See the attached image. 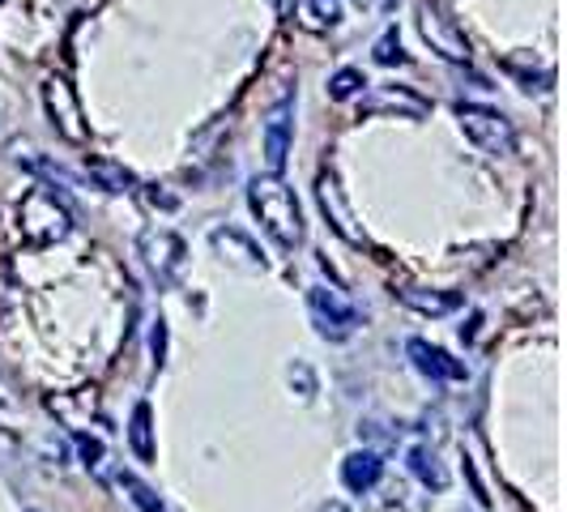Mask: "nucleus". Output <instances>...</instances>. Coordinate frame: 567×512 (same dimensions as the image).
Here are the masks:
<instances>
[{
  "instance_id": "nucleus-1",
  "label": "nucleus",
  "mask_w": 567,
  "mask_h": 512,
  "mask_svg": "<svg viewBox=\"0 0 567 512\" xmlns=\"http://www.w3.org/2000/svg\"><path fill=\"white\" fill-rule=\"evenodd\" d=\"M248 205H252L260 231H265L282 253H295V248L308 239V223H303L299 197L286 188L282 175H256L252 184H248Z\"/></svg>"
},
{
  "instance_id": "nucleus-9",
  "label": "nucleus",
  "mask_w": 567,
  "mask_h": 512,
  "mask_svg": "<svg viewBox=\"0 0 567 512\" xmlns=\"http://www.w3.org/2000/svg\"><path fill=\"white\" fill-rule=\"evenodd\" d=\"M290 142H295V103L282 99L274 112L265 115V133H260V154H265V171L269 175H282L286 171Z\"/></svg>"
},
{
  "instance_id": "nucleus-20",
  "label": "nucleus",
  "mask_w": 567,
  "mask_h": 512,
  "mask_svg": "<svg viewBox=\"0 0 567 512\" xmlns=\"http://www.w3.org/2000/svg\"><path fill=\"white\" fill-rule=\"evenodd\" d=\"M363 85H368V78H363L359 69H338V73L329 78V99H338V103L359 99V94H363Z\"/></svg>"
},
{
  "instance_id": "nucleus-21",
  "label": "nucleus",
  "mask_w": 567,
  "mask_h": 512,
  "mask_svg": "<svg viewBox=\"0 0 567 512\" xmlns=\"http://www.w3.org/2000/svg\"><path fill=\"white\" fill-rule=\"evenodd\" d=\"M371 57H375V64H410V57H405V48H401L398 27H389L384 34H380V39H375Z\"/></svg>"
},
{
  "instance_id": "nucleus-3",
  "label": "nucleus",
  "mask_w": 567,
  "mask_h": 512,
  "mask_svg": "<svg viewBox=\"0 0 567 512\" xmlns=\"http://www.w3.org/2000/svg\"><path fill=\"white\" fill-rule=\"evenodd\" d=\"M456 129L465 133V142L483 150L491 158H504L516 150V129L504 112L486 107V103H456Z\"/></svg>"
},
{
  "instance_id": "nucleus-16",
  "label": "nucleus",
  "mask_w": 567,
  "mask_h": 512,
  "mask_svg": "<svg viewBox=\"0 0 567 512\" xmlns=\"http://www.w3.org/2000/svg\"><path fill=\"white\" fill-rule=\"evenodd\" d=\"M128 449L137 461H154L158 457V444H154V410H150V401H137L133 406V419H128Z\"/></svg>"
},
{
  "instance_id": "nucleus-12",
  "label": "nucleus",
  "mask_w": 567,
  "mask_h": 512,
  "mask_svg": "<svg viewBox=\"0 0 567 512\" xmlns=\"http://www.w3.org/2000/svg\"><path fill=\"white\" fill-rule=\"evenodd\" d=\"M405 355H410L414 371H423L426 380H435V385H449V380H465V376H470L461 359H453L444 346H431V341H423V338L405 341Z\"/></svg>"
},
{
  "instance_id": "nucleus-4",
  "label": "nucleus",
  "mask_w": 567,
  "mask_h": 512,
  "mask_svg": "<svg viewBox=\"0 0 567 512\" xmlns=\"http://www.w3.org/2000/svg\"><path fill=\"white\" fill-rule=\"evenodd\" d=\"M308 316H312L316 334L324 341L354 338V329L363 325V313L341 295L338 286H308Z\"/></svg>"
},
{
  "instance_id": "nucleus-26",
  "label": "nucleus",
  "mask_w": 567,
  "mask_h": 512,
  "mask_svg": "<svg viewBox=\"0 0 567 512\" xmlns=\"http://www.w3.org/2000/svg\"><path fill=\"white\" fill-rule=\"evenodd\" d=\"M30 512H39V509H30Z\"/></svg>"
},
{
  "instance_id": "nucleus-24",
  "label": "nucleus",
  "mask_w": 567,
  "mask_h": 512,
  "mask_svg": "<svg viewBox=\"0 0 567 512\" xmlns=\"http://www.w3.org/2000/svg\"><path fill=\"white\" fill-rule=\"evenodd\" d=\"M150 205H163V209H175V197H167V193H158V184L150 188Z\"/></svg>"
},
{
  "instance_id": "nucleus-17",
  "label": "nucleus",
  "mask_w": 567,
  "mask_h": 512,
  "mask_svg": "<svg viewBox=\"0 0 567 512\" xmlns=\"http://www.w3.org/2000/svg\"><path fill=\"white\" fill-rule=\"evenodd\" d=\"M120 491L133 500V509L137 512H167V504L158 500V491L145 483V479H137L133 470H120Z\"/></svg>"
},
{
  "instance_id": "nucleus-23",
  "label": "nucleus",
  "mask_w": 567,
  "mask_h": 512,
  "mask_svg": "<svg viewBox=\"0 0 567 512\" xmlns=\"http://www.w3.org/2000/svg\"><path fill=\"white\" fill-rule=\"evenodd\" d=\"M163 350H167V329H163V320L154 325V363L163 368Z\"/></svg>"
},
{
  "instance_id": "nucleus-14",
  "label": "nucleus",
  "mask_w": 567,
  "mask_h": 512,
  "mask_svg": "<svg viewBox=\"0 0 567 512\" xmlns=\"http://www.w3.org/2000/svg\"><path fill=\"white\" fill-rule=\"evenodd\" d=\"M398 299L405 308H414L419 316H453L461 308V295L456 290H419V286H405V290H398Z\"/></svg>"
},
{
  "instance_id": "nucleus-15",
  "label": "nucleus",
  "mask_w": 567,
  "mask_h": 512,
  "mask_svg": "<svg viewBox=\"0 0 567 512\" xmlns=\"http://www.w3.org/2000/svg\"><path fill=\"white\" fill-rule=\"evenodd\" d=\"M405 465H410V474H414L426 491H444V487H449V470H444V461H440V453H435L431 444H414V449L405 453Z\"/></svg>"
},
{
  "instance_id": "nucleus-10",
  "label": "nucleus",
  "mask_w": 567,
  "mask_h": 512,
  "mask_svg": "<svg viewBox=\"0 0 567 512\" xmlns=\"http://www.w3.org/2000/svg\"><path fill=\"white\" fill-rule=\"evenodd\" d=\"M359 112L363 115L393 112V115H410V120H423L431 112V99H423L410 85H375L371 94H359Z\"/></svg>"
},
{
  "instance_id": "nucleus-6",
  "label": "nucleus",
  "mask_w": 567,
  "mask_h": 512,
  "mask_svg": "<svg viewBox=\"0 0 567 512\" xmlns=\"http://www.w3.org/2000/svg\"><path fill=\"white\" fill-rule=\"evenodd\" d=\"M137 256H142V265L150 269V278H154V283L175 286L179 269H184V256H188V248H184V239H179L175 231L145 227L142 235H137Z\"/></svg>"
},
{
  "instance_id": "nucleus-11",
  "label": "nucleus",
  "mask_w": 567,
  "mask_h": 512,
  "mask_svg": "<svg viewBox=\"0 0 567 512\" xmlns=\"http://www.w3.org/2000/svg\"><path fill=\"white\" fill-rule=\"evenodd\" d=\"M209 248L223 256L230 269H239V274H265V269H269L265 253L256 248L244 231H235V227H214V231H209Z\"/></svg>"
},
{
  "instance_id": "nucleus-25",
  "label": "nucleus",
  "mask_w": 567,
  "mask_h": 512,
  "mask_svg": "<svg viewBox=\"0 0 567 512\" xmlns=\"http://www.w3.org/2000/svg\"><path fill=\"white\" fill-rule=\"evenodd\" d=\"M371 4H375L380 13H393V9H398V0H371Z\"/></svg>"
},
{
  "instance_id": "nucleus-5",
  "label": "nucleus",
  "mask_w": 567,
  "mask_h": 512,
  "mask_svg": "<svg viewBox=\"0 0 567 512\" xmlns=\"http://www.w3.org/2000/svg\"><path fill=\"white\" fill-rule=\"evenodd\" d=\"M419 30H423V39L431 43V52H435V57L456 60V64H465V60L474 57V52H470V39H465V30H461V22H456L440 0H419Z\"/></svg>"
},
{
  "instance_id": "nucleus-22",
  "label": "nucleus",
  "mask_w": 567,
  "mask_h": 512,
  "mask_svg": "<svg viewBox=\"0 0 567 512\" xmlns=\"http://www.w3.org/2000/svg\"><path fill=\"white\" fill-rule=\"evenodd\" d=\"M78 440V453H82V461L85 465H103V440H94V436H73Z\"/></svg>"
},
{
  "instance_id": "nucleus-7",
  "label": "nucleus",
  "mask_w": 567,
  "mask_h": 512,
  "mask_svg": "<svg viewBox=\"0 0 567 512\" xmlns=\"http://www.w3.org/2000/svg\"><path fill=\"white\" fill-rule=\"evenodd\" d=\"M43 107H48V120H52V129H56L60 137L69 145H85L90 142V129H85V115H82V103H78V94H73V85L64 82V78H43Z\"/></svg>"
},
{
  "instance_id": "nucleus-2",
  "label": "nucleus",
  "mask_w": 567,
  "mask_h": 512,
  "mask_svg": "<svg viewBox=\"0 0 567 512\" xmlns=\"http://www.w3.org/2000/svg\"><path fill=\"white\" fill-rule=\"evenodd\" d=\"M18 231L27 235L34 248H48V244H60L69 239L73 231V209L52 193V188H30L22 205H18Z\"/></svg>"
},
{
  "instance_id": "nucleus-13",
  "label": "nucleus",
  "mask_w": 567,
  "mask_h": 512,
  "mask_svg": "<svg viewBox=\"0 0 567 512\" xmlns=\"http://www.w3.org/2000/svg\"><path fill=\"white\" fill-rule=\"evenodd\" d=\"M384 479V461L371 449H354V453L341 461V487L354 491V495H368L371 487Z\"/></svg>"
},
{
  "instance_id": "nucleus-8",
  "label": "nucleus",
  "mask_w": 567,
  "mask_h": 512,
  "mask_svg": "<svg viewBox=\"0 0 567 512\" xmlns=\"http://www.w3.org/2000/svg\"><path fill=\"white\" fill-rule=\"evenodd\" d=\"M316 205H320L324 223L338 231L346 244H363V231L354 227V209H350L346 188H341V180L333 167H324L320 175H316Z\"/></svg>"
},
{
  "instance_id": "nucleus-19",
  "label": "nucleus",
  "mask_w": 567,
  "mask_h": 512,
  "mask_svg": "<svg viewBox=\"0 0 567 512\" xmlns=\"http://www.w3.org/2000/svg\"><path fill=\"white\" fill-rule=\"evenodd\" d=\"M85 171L99 180L103 193H115V197H120V193H133V175H128L124 167H112V163H85Z\"/></svg>"
},
{
  "instance_id": "nucleus-18",
  "label": "nucleus",
  "mask_w": 567,
  "mask_h": 512,
  "mask_svg": "<svg viewBox=\"0 0 567 512\" xmlns=\"http://www.w3.org/2000/svg\"><path fill=\"white\" fill-rule=\"evenodd\" d=\"M341 22V0H303V27L333 30Z\"/></svg>"
}]
</instances>
